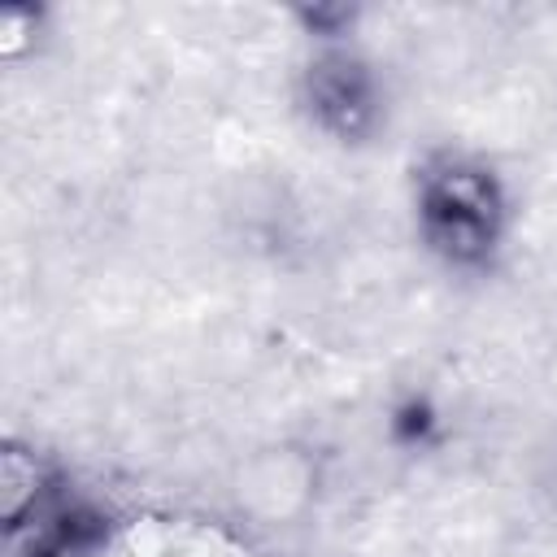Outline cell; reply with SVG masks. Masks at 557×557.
Here are the masks:
<instances>
[{
	"label": "cell",
	"instance_id": "obj_1",
	"mask_svg": "<svg viewBox=\"0 0 557 557\" xmlns=\"http://www.w3.org/2000/svg\"><path fill=\"white\" fill-rule=\"evenodd\" d=\"M418 231L448 265H487L505 235L500 178L474 157H431L418 170Z\"/></svg>",
	"mask_w": 557,
	"mask_h": 557
},
{
	"label": "cell",
	"instance_id": "obj_2",
	"mask_svg": "<svg viewBox=\"0 0 557 557\" xmlns=\"http://www.w3.org/2000/svg\"><path fill=\"white\" fill-rule=\"evenodd\" d=\"M300 100L313 126L335 139H361L379 122V78L370 61L352 48H322L300 74Z\"/></svg>",
	"mask_w": 557,
	"mask_h": 557
},
{
	"label": "cell",
	"instance_id": "obj_3",
	"mask_svg": "<svg viewBox=\"0 0 557 557\" xmlns=\"http://www.w3.org/2000/svg\"><path fill=\"white\" fill-rule=\"evenodd\" d=\"M313 496H318V461L296 444H274L252 453L235 479L239 509L265 527L296 522L313 505Z\"/></svg>",
	"mask_w": 557,
	"mask_h": 557
},
{
	"label": "cell",
	"instance_id": "obj_4",
	"mask_svg": "<svg viewBox=\"0 0 557 557\" xmlns=\"http://www.w3.org/2000/svg\"><path fill=\"white\" fill-rule=\"evenodd\" d=\"M61 500L57 474L48 470V461L35 448H17L9 444L0 453V513L9 531L30 527L44 509H52Z\"/></svg>",
	"mask_w": 557,
	"mask_h": 557
},
{
	"label": "cell",
	"instance_id": "obj_5",
	"mask_svg": "<svg viewBox=\"0 0 557 557\" xmlns=\"http://www.w3.org/2000/svg\"><path fill=\"white\" fill-rule=\"evenodd\" d=\"M26 557H100L109 544V522L91 505L78 500H57L44 509L30 527Z\"/></svg>",
	"mask_w": 557,
	"mask_h": 557
}]
</instances>
